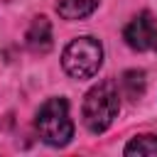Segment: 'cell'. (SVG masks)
Segmentation results:
<instances>
[{
    "label": "cell",
    "instance_id": "1",
    "mask_svg": "<svg viewBox=\"0 0 157 157\" xmlns=\"http://www.w3.org/2000/svg\"><path fill=\"white\" fill-rule=\"evenodd\" d=\"M120 110V96L118 86L113 81H101L93 86L83 98V123L91 132H105Z\"/></svg>",
    "mask_w": 157,
    "mask_h": 157
},
{
    "label": "cell",
    "instance_id": "2",
    "mask_svg": "<svg viewBox=\"0 0 157 157\" xmlns=\"http://www.w3.org/2000/svg\"><path fill=\"white\" fill-rule=\"evenodd\" d=\"M37 132L52 147H64L74 137V123L69 118L66 98H47L37 110Z\"/></svg>",
    "mask_w": 157,
    "mask_h": 157
},
{
    "label": "cell",
    "instance_id": "3",
    "mask_svg": "<svg viewBox=\"0 0 157 157\" xmlns=\"http://www.w3.org/2000/svg\"><path fill=\"white\" fill-rule=\"evenodd\" d=\"M103 64V47L93 37H76L66 44L61 66L71 78H91Z\"/></svg>",
    "mask_w": 157,
    "mask_h": 157
},
{
    "label": "cell",
    "instance_id": "4",
    "mask_svg": "<svg viewBox=\"0 0 157 157\" xmlns=\"http://www.w3.org/2000/svg\"><path fill=\"white\" fill-rule=\"evenodd\" d=\"M128 47L137 49V52H145V49H152L155 47V37H157V22L150 12H140L135 20H130V25L125 27L123 32Z\"/></svg>",
    "mask_w": 157,
    "mask_h": 157
},
{
    "label": "cell",
    "instance_id": "5",
    "mask_svg": "<svg viewBox=\"0 0 157 157\" xmlns=\"http://www.w3.org/2000/svg\"><path fill=\"white\" fill-rule=\"evenodd\" d=\"M25 44L34 54H47L52 49V44H54L52 42V25H49V20L44 15L32 20V25H29V29L25 34Z\"/></svg>",
    "mask_w": 157,
    "mask_h": 157
},
{
    "label": "cell",
    "instance_id": "6",
    "mask_svg": "<svg viewBox=\"0 0 157 157\" xmlns=\"http://www.w3.org/2000/svg\"><path fill=\"white\" fill-rule=\"evenodd\" d=\"M101 0H59L56 2V12L64 20H83L88 17Z\"/></svg>",
    "mask_w": 157,
    "mask_h": 157
},
{
    "label": "cell",
    "instance_id": "7",
    "mask_svg": "<svg viewBox=\"0 0 157 157\" xmlns=\"http://www.w3.org/2000/svg\"><path fill=\"white\" fill-rule=\"evenodd\" d=\"M128 157H142V155H157V137L155 135H137L125 145Z\"/></svg>",
    "mask_w": 157,
    "mask_h": 157
},
{
    "label": "cell",
    "instance_id": "8",
    "mask_svg": "<svg viewBox=\"0 0 157 157\" xmlns=\"http://www.w3.org/2000/svg\"><path fill=\"white\" fill-rule=\"evenodd\" d=\"M120 83H123V91H125V96L130 101H137L145 93V74L142 71H135V69L125 71L123 78H120Z\"/></svg>",
    "mask_w": 157,
    "mask_h": 157
},
{
    "label": "cell",
    "instance_id": "9",
    "mask_svg": "<svg viewBox=\"0 0 157 157\" xmlns=\"http://www.w3.org/2000/svg\"><path fill=\"white\" fill-rule=\"evenodd\" d=\"M152 49H157V37H155V47H152Z\"/></svg>",
    "mask_w": 157,
    "mask_h": 157
}]
</instances>
